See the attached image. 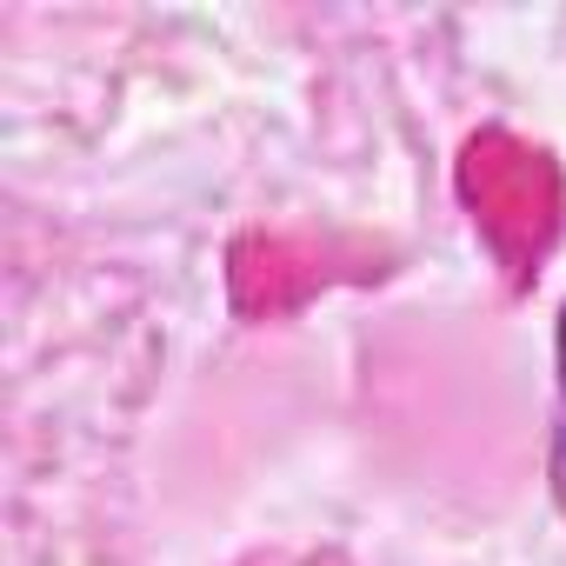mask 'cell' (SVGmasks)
I'll return each instance as SVG.
<instances>
[{"instance_id":"cell-1","label":"cell","mask_w":566,"mask_h":566,"mask_svg":"<svg viewBox=\"0 0 566 566\" xmlns=\"http://www.w3.org/2000/svg\"><path fill=\"white\" fill-rule=\"evenodd\" d=\"M553 387H559V407H553L546 480H553V500H559V513H566V301H559V321H553Z\"/></svg>"}]
</instances>
